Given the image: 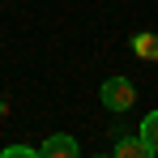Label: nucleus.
<instances>
[{
  "label": "nucleus",
  "mask_w": 158,
  "mask_h": 158,
  "mask_svg": "<svg viewBox=\"0 0 158 158\" xmlns=\"http://www.w3.org/2000/svg\"><path fill=\"white\" fill-rule=\"evenodd\" d=\"M98 98H103V107L107 111H128L132 103H137V90H132V81L128 77H107L103 85H98Z\"/></svg>",
  "instance_id": "f257e3e1"
},
{
  "label": "nucleus",
  "mask_w": 158,
  "mask_h": 158,
  "mask_svg": "<svg viewBox=\"0 0 158 158\" xmlns=\"http://www.w3.org/2000/svg\"><path fill=\"white\" fill-rule=\"evenodd\" d=\"M39 154L43 158H77V141L64 137V132H56V137H47V141L39 145Z\"/></svg>",
  "instance_id": "f03ea898"
},
{
  "label": "nucleus",
  "mask_w": 158,
  "mask_h": 158,
  "mask_svg": "<svg viewBox=\"0 0 158 158\" xmlns=\"http://www.w3.org/2000/svg\"><path fill=\"white\" fill-rule=\"evenodd\" d=\"M111 154H115V158H145L150 150H145V141H141V137H115Z\"/></svg>",
  "instance_id": "7ed1b4c3"
},
{
  "label": "nucleus",
  "mask_w": 158,
  "mask_h": 158,
  "mask_svg": "<svg viewBox=\"0 0 158 158\" xmlns=\"http://www.w3.org/2000/svg\"><path fill=\"white\" fill-rule=\"evenodd\" d=\"M137 137L145 141V150H150V154H158V111H150V115L137 124Z\"/></svg>",
  "instance_id": "20e7f679"
},
{
  "label": "nucleus",
  "mask_w": 158,
  "mask_h": 158,
  "mask_svg": "<svg viewBox=\"0 0 158 158\" xmlns=\"http://www.w3.org/2000/svg\"><path fill=\"white\" fill-rule=\"evenodd\" d=\"M132 52L141 60H158V34H137L132 39Z\"/></svg>",
  "instance_id": "39448f33"
},
{
  "label": "nucleus",
  "mask_w": 158,
  "mask_h": 158,
  "mask_svg": "<svg viewBox=\"0 0 158 158\" xmlns=\"http://www.w3.org/2000/svg\"><path fill=\"white\" fill-rule=\"evenodd\" d=\"M0 154L4 158H39V150H34V145H4Z\"/></svg>",
  "instance_id": "423d86ee"
}]
</instances>
